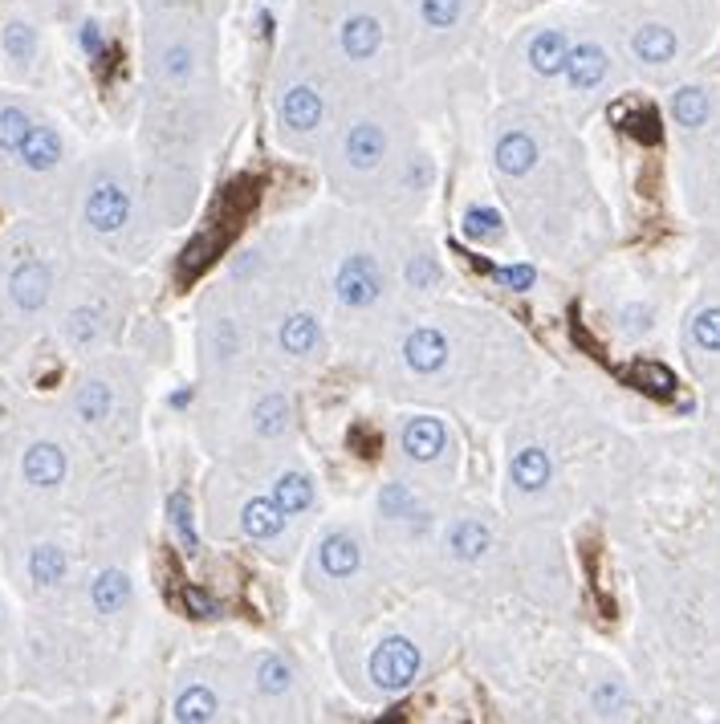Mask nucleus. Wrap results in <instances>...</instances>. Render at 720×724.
Returning a JSON list of instances; mask_svg holds the SVG:
<instances>
[{"label":"nucleus","mask_w":720,"mask_h":724,"mask_svg":"<svg viewBox=\"0 0 720 724\" xmlns=\"http://www.w3.org/2000/svg\"><path fill=\"white\" fill-rule=\"evenodd\" d=\"M403 159L407 155L399 151V127L379 110L342 118L330 139V179L334 188H342V196H358L379 179L399 175Z\"/></svg>","instance_id":"1"},{"label":"nucleus","mask_w":720,"mask_h":724,"mask_svg":"<svg viewBox=\"0 0 720 724\" xmlns=\"http://www.w3.org/2000/svg\"><path fill=\"white\" fill-rule=\"evenodd\" d=\"M285 66H289V74L281 78L277 98H273L277 135L293 151H314L330 135V110H334L330 86H326L322 70H314L318 62H310V66L285 62Z\"/></svg>","instance_id":"2"},{"label":"nucleus","mask_w":720,"mask_h":724,"mask_svg":"<svg viewBox=\"0 0 720 724\" xmlns=\"http://www.w3.org/2000/svg\"><path fill=\"white\" fill-rule=\"evenodd\" d=\"M334 57L354 74H379L391 53V13L383 0H338L330 17Z\"/></svg>","instance_id":"3"},{"label":"nucleus","mask_w":720,"mask_h":724,"mask_svg":"<svg viewBox=\"0 0 720 724\" xmlns=\"http://www.w3.org/2000/svg\"><path fill=\"white\" fill-rule=\"evenodd\" d=\"M330 293L338 301L342 314H375L383 310V301L391 293V277H387V265L379 261V253L371 249H346L334 265V281H330Z\"/></svg>","instance_id":"4"},{"label":"nucleus","mask_w":720,"mask_h":724,"mask_svg":"<svg viewBox=\"0 0 720 724\" xmlns=\"http://www.w3.org/2000/svg\"><path fill=\"white\" fill-rule=\"evenodd\" d=\"M419 672H424V647H419L411 635H387L375 643L371 659H367V676L375 680V688L383 696L407 692Z\"/></svg>","instance_id":"5"},{"label":"nucleus","mask_w":720,"mask_h":724,"mask_svg":"<svg viewBox=\"0 0 720 724\" xmlns=\"http://www.w3.org/2000/svg\"><path fill=\"white\" fill-rule=\"evenodd\" d=\"M273 350L285 362H318L326 354V326L306 306H285L273 318Z\"/></svg>","instance_id":"6"},{"label":"nucleus","mask_w":720,"mask_h":724,"mask_svg":"<svg viewBox=\"0 0 720 724\" xmlns=\"http://www.w3.org/2000/svg\"><path fill=\"white\" fill-rule=\"evenodd\" d=\"M367 570V541L358 529H330L314 550V574L330 586H346Z\"/></svg>","instance_id":"7"},{"label":"nucleus","mask_w":720,"mask_h":724,"mask_svg":"<svg viewBox=\"0 0 720 724\" xmlns=\"http://www.w3.org/2000/svg\"><path fill=\"white\" fill-rule=\"evenodd\" d=\"M399 358L407 375L415 379H436L448 371L452 362V338L440 330V326H411L399 342Z\"/></svg>","instance_id":"8"},{"label":"nucleus","mask_w":720,"mask_h":724,"mask_svg":"<svg viewBox=\"0 0 720 724\" xmlns=\"http://www.w3.org/2000/svg\"><path fill=\"white\" fill-rule=\"evenodd\" d=\"M452 448V436L440 415H407L399 428V452L415 468H436Z\"/></svg>","instance_id":"9"},{"label":"nucleus","mask_w":720,"mask_h":724,"mask_svg":"<svg viewBox=\"0 0 720 724\" xmlns=\"http://www.w3.org/2000/svg\"><path fill=\"white\" fill-rule=\"evenodd\" d=\"M472 17V0H411V21L424 41L448 45V37L464 33Z\"/></svg>","instance_id":"10"},{"label":"nucleus","mask_w":720,"mask_h":724,"mask_svg":"<svg viewBox=\"0 0 720 724\" xmlns=\"http://www.w3.org/2000/svg\"><path fill=\"white\" fill-rule=\"evenodd\" d=\"M444 554L452 558V562H460V566H480L489 558V550H493V529H489V521L485 517H476V513H460V517H452L448 525H444Z\"/></svg>","instance_id":"11"},{"label":"nucleus","mask_w":720,"mask_h":724,"mask_svg":"<svg viewBox=\"0 0 720 724\" xmlns=\"http://www.w3.org/2000/svg\"><path fill=\"white\" fill-rule=\"evenodd\" d=\"M127 220H131V192L118 179H98L86 192V224L98 236H114L127 228Z\"/></svg>","instance_id":"12"},{"label":"nucleus","mask_w":720,"mask_h":724,"mask_svg":"<svg viewBox=\"0 0 720 724\" xmlns=\"http://www.w3.org/2000/svg\"><path fill=\"white\" fill-rule=\"evenodd\" d=\"M570 45H574V41L566 37V29L546 25V29H533V33L525 37L521 57H525V66H529V74H533V78L554 82V78H562V70H566Z\"/></svg>","instance_id":"13"},{"label":"nucleus","mask_w":720,"mask_h":724,"mask_svg":"<svg viewBox=\"0 0 720 724\" xmlns=\"http://www.w3.org/2000/svg\"><path fill=\"white\" fill-rule=\"evenodd\" d=\"M562 78H566V86H570L574 94L603 90L607 78H611V53H607V45H598V41H578V45H570Z\"/></svg>","instance_id":"14"},{"label":"nucleus","mask_w":720,"mask_h":724,"mask_svg":"<svg viewBox=\"0 0 720 724\" xmlns=\"http://www.w3.org/2000/svg\"><path fill=\"white\" fill-rule=\"evenodd\" d=\"M493 163L505 179H525L529 171H537V163H542V143H537V135L525 127H509L493 143Z\"/></svg>","instance_id":"15"},{"label":"nucleus","mask_w":720,"mask_h":724,"mask_svg":"<svg viewBox=\"0 0 720 724\" xmlns=\"http://www.w3.org/2000/svg\"><path fill=\"white\" fill-rule=\"evenodd\" d=\"M289 521L293 517L273 497H249L245 505H240V517H236L240 533H245L249 541H257V546H277V541L285 537V529H289Z\"/></svg>","instance_id":"16"},{"label":"nucleus","mask_w":720,"mask_h":724,"mask_svg":"<svg viewBox=\"0 0 720 724\" xmlns=\"http://www.w3.org/2000/svg\"><path fill=\"white\" fill-rule=\"evenodd\" d=\"M155 70H159V78L167 82V86H192L196 78H200V70H204V53H200V45L192 41V37H171V41H163L159 45V53H155Z\"/></svg>","instance_id":"17"},{"label":"nucleus","mask_w":720,"mask_h":724,"mask_svg":"<svg viewBox=\"0 0 720 724\" xmlns=\"http://www.w3.org/2000/svg\"><path fill=\"white\" fill-rule=\"evenodd\" d=\"M509 485L521 493V497H537L554 485V456L542 448V444H525L513 452L509 460Z\"/></svg>","instance_id":"18"},{"label":"nucleus","mask_w":720,"mask_h":724,"mask_svg":"<svg viewBox=\"0 0 720 724\" xmlns=\"http://www.w3.org/2000/svg\"><path fill=\"white\" fill-rule=\"evenodd\" d=\"M269 497L297 521V517H310L318 509V485L306 468H277L273 480H269Z\"/></svg>","instance_id":"19"},{"label":"nucleus","mask_w":720,"mask_h":724,"mask_svg":"<svg viewBox=\"0 0 720 724\" xmlns=\"http://www.w3.org/2000/svg\"><path fill=\"white\" fill-rule=\"evenodd\" d=\"M627 45H631V57H635L639 66H668V62H676V53H680V37H676V29L664 25V21H643V25H635Z\"/></svg>","instance_id":"20"},{"label":"nucleus","mask_w":720,"mask_h":724,"mask_svg":"<svg viewBox=\"0 0 720 724\" xmlns=\"http://www.w3.org/2000/svg\"><path fill=\"white\" fill-rule=\"evenodd\" d=\"M249 428H253V436L265 440V444L285 440V436L293 432V399H289L285 391H265V395L253 403V411H249Z\"/></svg>","instance_id":"21"},{"label":"nucleus","mask_w":720,"mask_h":724,"mask_svg":"<svg viewBox=\"0 0 720 724\" xmlns=\"http://www.w3.org/2000/svg\"><path fill=\"white\" fill-rule=\"evenodd\" d=\"M49 289H53V277H49V265H41V261H21V265L9 273V297H13V306H17L21 314L45 310Z\"/></svg>","instance_id":"22"},{"label":"nucleus","mask_w":720,"mask_h":724,"mask_svg":"<svg viewBox=\"0 0 720 724\" xmlns=\"http://www.w3.org/2000/svg\"><path fill=\"white\" fill-rule=\"evenodd\" d=\"M253 692L261 696V700H289L293 692H297V668L281 655V651H265V655H257V663H253Z\"/></svg>","instance_id":"23"},{"label":"nucleus","mask_w":720,"mask_h":724,"mask_svg":"<svg viewBox=\"0 0 720 724\" xmlns=\"http://www.w3.org/2000/svg\"><path fill=\"white\" fill-rule=\"evenodd\" d=\"M379 517L391 525H415V521H428L432 513L424 509V497H419L415 485H407V480H387L379 489Z\"/></svg>","instance_id":"24"},{"label":"nucleus","mask_w":720,"mask_h":724,"mask_svg":"<svg viewBox=\"0 0 720 724\" xmlns=\"http://www.w3.org/2000/svg\"><path fill=\"white\" fill-rule=\"evenodd\" d=\"M66 468H70L66 452L57 448V444H49V440L33 444V448L25 452V460H21V472H25V480H29L33 489H57V485L66 480Z\"/></svg>","instance_id":"25"},{"label":"nucleus","mask_w":720,"mask_h":724,"mask_svg":"<svg viewBox=\"0 0 720 724\" xmlns=\"http://www.w3.org/2000/svg\"><path fill=\"white\" fill-rule=\"evenodd\" d=\"M204 346H208V358L220 362V367H236L240 358H245V330L232 314H220L208 322L204 330Z\"/></svg>","instance_id":"26"},{"label":"nucleus","mask_w":720,"mask_h":724,"mask_svg":"<svg viewBox=\"0 0 720 724\" xmlns=\"http://www.w3.org/2000/svg\"><path fill=\"white\" fill-rule=\"evenodd\" d=\"M62 151H66V147H62V135H57L53 127H37V123H33V131H29V139H25V147H21L17 155H21V163H25L29 171L41 175V171H53L57 163H62Z\"/></svg>","instance_id":"27"},{"label":"nucleus","mask_w":720,"mask_h":724,"mask_svg":"<svg viewBox=\"0 0 720 724\" xmlns=\"http://www.w3.org/2000/svg\"><path fill=\"white\" fill-rule=\"evenodd\" d=\"M171 716H175V720H184V724H208V720H220V696H216L208 684H188L184 692L175 696Z\"/></svg>","instance_id":"28"},{"label":"nucleus","mask_w":720,"mask_h":724,"mask_svg":"<svg viewBox=\"0 0 720 724\" xmlns=\"http://www.w3.org/2000/svg\"><path fill=\"white\" fill-rule=\"evenodd\" d=\"M131 594H135V586L123 570H102L90 586V602H94L98 615H118L131 602Z\"/></svg>","instance_id":"29"},{"label":"nucleus","mask_w":720,"mask_h":724,"mask_svg":"<svg viewBox=\"0 0 720 724\" xmlns=\"http://www.w3.org/2000/svg\"><path fill=\"white\" fill-rule=\"evenodd\" d=\"M708 114H712L708 90H700V86H680V90L672 94V118H676V127L700 131V127L708 123Z\"/></svg>","instance_id":"30"},{"label":"nucleus","mask_w":720,"mask_h":724,"mask_svg":"<svg viewBox=\"0 0 720 724\" xmlns=\"http://www.w3.org/2000/svg\"><path fill=\"white\" fill-rule=\"evenodd\" d=\"M66 570H70V562H66V550L62 546H33V554H29V578L37 582V586H57L66 578Z\"/></svg>","instance_id":"31"},{"label":"nucleus","mask_w":720,"mask_h":724,"mask_svg":"<svg viewBox=\"0 0 720 724\" xmlns=\"http://www.w3.org/2000/svg\"><path fill=\"white\" fill-rule=\"evenodd\" d=\"M110 407H114V391L102 379L82 383L78 395H74V411H78L82 424H102V419L110 415Z\"/></svg>","instance_id":"32"},{"label":"nucleus","mask_w":720,"mask_h":724,"mask_svg":"<svg viewBox=\"0 0 720 724\" xmlns=\"http://www.w3.org/2000/svg\"><path fill=\"white\" fill-rule=\"evenodd\" d=\"M66 338L74 342V346H94L102 334H106V314L98 310V306H78V310H70L66 314Z\"/></svg>","instance_id":"33"},{"label":"nucleus","mask_w":720,"mask_h":724,"mask_svg":"<svg viewBox=\"0 0 720 724\" xmlns=\"http://www.w3.org/2000/svg\"><path fill=\"white\" fill-rule=\"evenodd\" d=\"M464 236L472 240V245H493V240L505 236V216L497 208H468L464 212Z\"/></svg>","instance_id":"34"},{"label":"nucleus","mask_w":720,"mask_h":724,"mask_svg":"<svg viewBox=\"0 0 720 724\" xmlns=\"http://www.w3.org/2000/svg\"><path fill=\"white\" fill-rule=\"evenodd\" d=\"M33 131V118L21 106H0V151L17 155Z\"/></svg>","instance_id":"35"},{"label":"nucleus","mask_w":720,"mask_h":724,"mask_svg":"<svg viewBox=\"0 0 720 724\" xmlns=\"http://www.w3.org/2000/svg\"><path fill=\"white\" fill-rule=\"evenodd\" d=\"M5 53H9V62L29 66L33 57H37V29H33L29 21H9V29H5Z\"/></svg>","instance_id":"36"},{"label":"nucleus","mask_w":720,"mask_h":724,"mask_svg":"<svg viewBox=\"0 0 720 724\" xmlns=\"http://www.w3.org/2000/svg\"><path fill=\"white\" fill-rule=\"evenodd\" d=\"M167 513H171V525H175L179 541H184L188 550H196V525H192V501H188V493H171Z\"/></svg>","instance_id":"37"},{"label":"nucleus","mask_w":720,"mask_h":724,"mask_svg":"<svg viewBox=\"0 0 720 724\" xmlns=\"http://www.w3.org/2000/svg\"><path fill=\"white\" fill-rule=\"evenodd\" d=\"M692 342L700 346V350H720V310L712 306V310H700L696 318H692Z\"/></svg>","instance_id":"38"},{"label":"nucleus","mask_w":720,"mask_h":724,"mask_svg":"<svg viewBox=\"0 0 720 724\" xmlns=\"http://www.w3.org/2000/svg\"><path fill=\"white\" fill-rule=\"evenodd\" d=\"M436 281H440V265H436L432 253H411V257H407V285L432 289Z\"/></svg>","instance_id":"39"},{"label":"nucleus","mask_w":720,"mask_h":724,"mask_svg":"<svg viewBox=\"0 0 720 724\" xmlns=\"http://www.w3.org/2000/svg\"><path fill=\"white\" fill-rule=\"evenodd\" d=\"M623 704H627L623 684L607 680V684H598V688H594V712H598V716H615V712H623Z\"/></svg>","instance_id":"40"},{"label":"nucleus","mask_w":720,"mask_h":724,"mask_svg":"<svg viewBox=\"0 0 720 724\" xmlns=\"http://www.w3.org/2000/svg\"><path fill=\"white\" fill-rule=\"evenodd\" d=\"M533 277H537V273H533L529 265H513V269H497V281H501V285H513V289H529V285H533Z\"/></svg>","instance_id":"41"},{"label":"nucleus","mask_w":720,"mask_h":724,"mask_svg":"<svg viewBox=\"0 0 720 724\" xmlns=\"http://www.w3.org/2000/svg\"><path fill=\"white\" fill-rule=\"evenodd\" d=\"M82 49H86V53H94V57L106 49V41H102V29H98L94 21H86V25H82Z\"/></svg>","instance_id":"42"},{"label":"nucleus","mask_w":720,"mask_h":724,"mask_svg":"<svg viewBox=\"0 0 720 724\" xmlns=\"http://www.w3.org/2000/svg\"><path fill=\"white\" fill-rule=\"evenodd\" d=\"M184 602H188V607H192V611H196V615H200V619H204V615H212V611H216V607H212V602H208V598H204V594H200V590H188V594H184Z\"/></svg>","instance_id":"43"},{"label":"nucleus","mask_w":720,"mask_h":724,"mask_svg":"<svg viewBox=\"0 0 720 724\" xmlns=\"http://www.w3.org/2000/svg\"><path fill=\"white\" fill-rule=\"evenodd\" d=\"M273 5H281V0H273Z\"/></svg>","instance_id":"44"}]
</instances>
